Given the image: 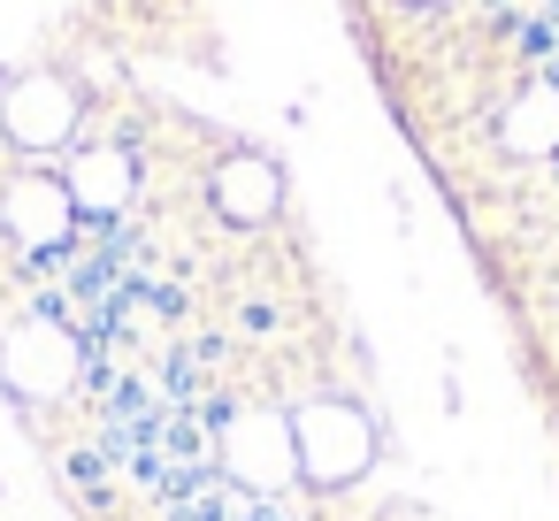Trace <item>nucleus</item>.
Masks as SVG:
<instances>
[{
    "label": "nucleus",
    "mask_w": 559,
    "mask_h": 521,
    "mask_svg": "<svg viewBox=\"0 0 559 521\" xmlns=\"http://www.w3.org/2000/svg\"><path fill=\"white\" fill-rule=\"evenodd\" d=\"M276 322H284V315H276L269 299H246V307H238V330H246V338H269Z\"/></svg>",
    "instance_id": "nucleus-2"
},
{
    "label": "nucleus",
    "mask_w": 559,
    "mask_h": 521,
    "mask_svg": "<svg viewBox=\"0 0 559 521\" xmlns=\"http://www.w3.org/2000/svg\"><path fill=\"white\" fill-rule=\"evenodd\" d=\"M551 47H559V24H521V55L528 62H551Z\"/></svg>",
    "instance_id": "nucleus-1"
}]
</instances>
